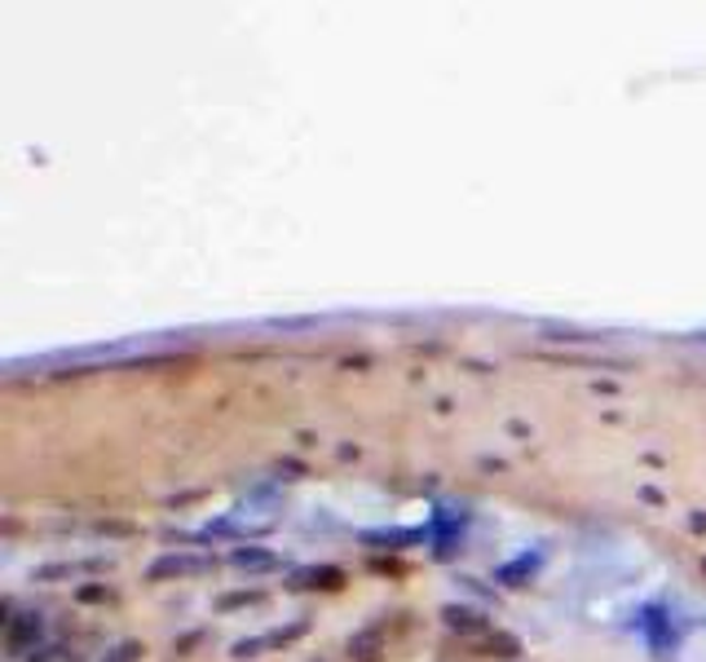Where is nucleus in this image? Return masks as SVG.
<instances>
[{"instance_id": "obj_1", "label": "nucleus", "mask_w": 706, "mask_h": 662, "mask_svg": "<svg viewBox=\"0 0 706 662\" xmlns=\"http://www.w3.org/2000/svg\"><path fill=\"white\" fill-rule=\"evenodd\" d=\"M385 653V627H363L358 636H349V658L353 662H376Z\"/></svg>"}, {"instance_id": "obj_2", "label": "nucleus", "mask_w": 706, "mask_h": 662, "mask_svg": "<svg viewBox=\"0 0 706 662\" xmlns=\"http://www.w3.org/2000/svg\"><path fill=\"white\" fill-rule=\"evenodd\" d=\"M203 566H208L203 557H177V552H173V557H160L151 566V579H181V575H199Z\"/></svg>"}, {"instance_id": "obj_3", "label": "nucleus", "mask_w": 706, "mask_h": 662, "mask_svg": "<svg viewBox=\"0 0 706 662\" xmlns=\"http://www.w3.org/2000/svg\"><path fill=\"white\" fill-rule=\"evenodd\" d=\"M446 623H450V627H463V631H478V627H482V618H478L473 610H446Z\"/></svg>"}, {"instance_id": "obj_4", "label": "nucleus", "mask_w": 706, "mask_h": 662, "mask_svg": "<svg viewBox=\"0 0 706 662\" xmlns=\"http://www.w3.org/2000/svg\"><path fill=\"white\" fill-rule=\"evenodd\" d=\"M142 658V645H133V640H125V645H115L102 662H138Z\"/></svg>"}, {"instance_id": "obj_5", "label": "nucleus", "mask_w": 706, "mask_h": 662, "mask_svg": "<svg viewBox=\"0 0 706 662\" xmlns=\"http://www.w3.org/2000/svg\"><path fill=\"white\" fill-rule=\"evenodd\" d=\"M234 561L239 566H266L270 557H261V552H234Z\"/></svg>"}]
</instances>
